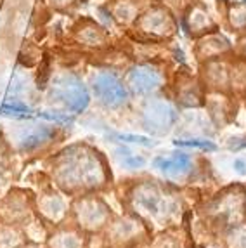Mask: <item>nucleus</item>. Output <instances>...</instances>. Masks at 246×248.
Instances as JSON below:
<instances>
[{
  "instance_id": "nucleus-25",
  "label": "nucleus",
  "mask_w": 246,
  "mask_h": 248,
  "mask_svg": "<svg viewBox=\"0 0 246 248\" xmlns=\"http://www.w3.org/2000/svg\"><path fill=\"white\" fill-rule=\"evenodd\" d=\"M49 4L56 9H66L75 4V0H49Z\"/></svg>"
},
{
  "instance_id": "nucleus-2",
  "label": "nucleus",
  "mask_w": 246,
  "mask_h": 248,
  "mask_svg": "<svg viewBox=\"0 0 246 248\" xmlns=\"http://www.w3.org/2000/svg\"><path fill=\"white\" fill-rule=\"evenodd\" d=\"M50 99L54 103L62 104L66 109L73 113H82L91 103L85 85L82 83V80H78L73 75H64L54 82L50 89Z\"/></svg>"
},
{
  "instance_id": "nucleus-6",
  "label": "nucleus",
  "mask_w": 246,
  "mask_h": 248,
  "mask_svg": "<svg viewBox=\"0 0 246 248\" xmlns=\"http://www.w3.org/2000/svg\"><path fill=\"white\" fill-rule=\"evenodd\" d=\"M177 115L167 103H151L144 111V125L153 132H165L175 122Z\"/></svg>"
},
{
  "instance_id": "nucleus-14",
  "label": "nucleus",
  "mask_w": 246,
  "mask_h": 248,
  "mask_svg": "<svg viewBox=\"0 0 246 248\" xmlns=\"http://www.w3.org/2000/svg\"><path fill=\"white\" fill-rule=\"evenodd\" d=\"M113 16L120 23H130L137 17V5L132 0H116L113 5Z\"/></svg>"
},
{
  "instance_id": "nucleus-13",
  "label": "nucleus",
  "mask_w": 246,
  "mask_h": 248,
  "mask_svg": "<svg viewBox=\"0 0 246 248\" xmlns=\"http://www.w3.org/2000/svg\"><path fill=\"white\" fill-rule=\"evenodd\" d=\"M54 134H56L54 132V128L38 127L35 132H31L26 137H23V141H21V149H25V151H31V149L38 148V146H42L44 142L49 141Z\"/></svg>"
},
{
  "instance_id": "nucleus-9",
  "label": "nucleus",
  "mask_w": 246,
  "mask_h": 248,
  "mask_svg": "<svg viewBox=\"0 0 246 248\" xmlns=\"http://www.w3.org/2000/svg\"><path fill=\"white\" fill-rule=\"evenodd\" d=\"M154 165L167 175L181 177V175L187 174L191 169V158L185 153H175L172 158H156Z\"/></svg>"
},
{
  "instance_id": "nucleus-19",
  "label": "nucleus",
  "mask_w": 246,
  "mask_h": 248,
  "mask_svg": "<svg viewBox=\"0 0 246 248\" xmlns=\"http://www.w3.org/2000/svg\"><path fill=\"white\" fill-rule=\"evenodd\" d=\"M54 248H80V240H78V236L75 234H59L56 238V241L52 243Z\"/></svg>"
},
{
  "instance_id": "nucleus-20",
  "label": "nucleus",
  "mask_w": 246,
  "mask_h": 248,
  "mask_svg": "<svg viewBox=\"0 0 246 248\" xmlns=\"http://www.w3.org/2000/svg\"><path fill=\"white\" fill-rule=\"evenodd\" d=\"M0 113L2 115H28L30 108L25 106V104H17V103H7L0 108Z\"/></svg>"
},
{
  "instance_id": "nucleus-8",
  "label": "nucleus",
  "mask_w": 246,
  "mask_h": 248,
  "mask_svg": "<svg viewBox=\"0 0 246 248\" xmlns=\"http://www.w3.org/2000/svg\"><path fill=\"white\" fill-rule=\"evenodd\" d=\"M78 215H80V222H83V226L95 228V226H101L106 220L108 208L101 202L87 200V202L82 203V207L78 210Z\"/></svg>"
},
{
  "instance_id": "nucleus-23",
  "label": "nucleus",
  "mask_w": 246,
  "mask_h": 248,
  "mask_svg": "<svg viewBox=\"0 0 246 248\" xmlns=\"http://www.w3.org/2000/svg\"><path fill=\"white\" fill-rule=\"evenodd\" d=\"M232 248H246V229H239L232 236Z\"/></svg>"
},
{
  "instance_id": "nucleus-21",
  "label": "nucleus",
  "mask_w": 246,
  "mask_h": 248,
  "mask_svg": "<svg viewBox=\"0 0 246 248\" xmlns=\"http://www.w3.org/2000/svg\"><path fill=\"white\" fill-rule=\"evenodd\" d=\"M38 116L46 118V120L61 122V124H70L71 122V116H68L66 113H59V111H40L38 113Z\"/></svg>"
},
{
  "instance_id": "nucleus-17",
  "label": "nucleus",
  "mask_w": 246,
  "mask_h": 248,
  "mask_svg": "<svg viewBox=\"0 0 246 248\" xmlns=\"http://www.w3.org/2000/svg\"><path fill=\"white\" fill-rule=\"evenodd\" d=\"M231 25L234 28H246V7L241 4L231 9Z\"/></svg>"
},
{
  "instance_id": "nucleus-26",
  "label": "nucleus",
  "mask_w": 246,
  "mask_h": 248,
  "mask_svg": "<svg viewBox=\"0 0 246 248\" xmlns=\"http://www.w3.org/2000/svg\"><path fill=\"white\" fill-rule=\"evenodd\" d=\"M234 169L238 170L239 174H246V163L243 160H236V161H234Z\"/></svg>"
},
{
  "instance_id": "nucleus-1",
  "label": "nucleus",
  "mask_w": 246,
  "mask_h": 248,
  "mask_svg": "<svg viewBox=\"0 0 246 248\" xmlns=\"http://www.w3.org/2000/svg\"><path fill=\"white\" fill-rule=\"evenodd\" d=\"M58 179L64 187H95L104 181L103 167L94 153L85 149L66 151L58 165Z\"/></svg>"
},
{
  "instance_id": "nucleus-18",
  "label": "nucleus",
  "mask_w": 246,
  "mask_h": 248,
  "mask_svg": "<svg viewBox=\"0 0 246 248\" xmlns=\"http://www.w3.org/2000/svg\"><path fill=\"white\" fill-rule=\"evenodd\" d=\"M175 146H185V148H200L205 149V151H215L217 146L212 141H206V139H187V141H173Z\"/></svg>"
},
{
  "instance_id": "nucleus-11",
  "label": "nucleus",
  "mask_w": 246,
  "mask_h": 248,
  "mask_svg": "<svg viewBox=\"0 0 246 248\" xmlns=\"http://www.w3.org/2000/svg\"><path fill=\"white\" fill-rule=\"evenodd\" d=\"M227 50H229V42L218 35H210L198 44V56L201 59L215 58V56L227 52Z\"/></svg>"
},
{
  "instance_id": "nucleus-3",
  "label": "nucleus",
  "mask_w": 246,
  "mask_h": 248,
  "mask_svg": "<svg viewBox=\"0 0 246 248\" xmlns=\"http://www.w3.org/2000/svg\"><path fill=\"white\" fill-rule=\"evenodd\" d=\"M134 200L146 214L154 217V219L163 220L173 212L169 195H165L160 187L151 186V184H142L137 187Z\"/></svg>"
},
{
  "instance_id": "nucleus-10",
  "label": "nucleus",
  "mask_w": 246,
  "mask_h": 248,
  "mask_svg": "<svg viewBox=\"0 0 246 248\" xmlns=\"http://www.w3.org/2000/svg\"><path fill=\"white\" fill-rule=\"evenodd\" d=\"M77 38L85 46L101 47L106 44V33L103 28H99L92 21H83L77 30Z\"/></svg>"
},
{
  "instance_id": "nucleus-24",
  "label": "nucleus",
  "mask_w": 246,
  "mask_h": 248,
  "mask_svg": "<svg viewBox=\"0 0 246 248\" xmlns=\"http://www.w3.org/2000/svg\"><path fill=\"white\" fill-rule=\"evenodd\" d=\"M123 165H127L128 169H137V167L144 165V158L140 156H132V155H127L123 158Z\"/></svg>"
},
{
  "instance_id": "nucleus-5",
  "label": "nucleus",
  "mask_w": 246,
  "mask_h": 248,
  "mask_svg": "<svg viewBox=\"0 0 246 248\" xmlns=\"http://www.w3.org/2000/svg\"><path fill=\"white\" fill-rule=\"evenodd\" d=\"M137 26L140 31L154 37H169L175 30V23L170 13L163 7H153L148 13L137 19Z\"/></svg>"
},
{
  "instance_id": "nucleus-27",
  "label": "nucleus",
  "mask_w": 246,
  "mask_h": 248,
  "mask_svg": "<svg viewBox=\"0 0 246 248\" xmlns=\"http://www.w3.org/2000/svg\"><path fill=\"white\" fill-rule=\"evenodd\" d=\"M241 49H243V54H245V56H246V37L241 40Z\"/></svg>"
},
{
  "instance_id": "nucleus-22",
  "label": "nucleus",
  "mask_w": 246,
  "mask_h": 248,
  "mask_svg": "<svg viewBox=\"0 0 246 248\" xmlns=\"http://www.w3.org/2000/svg\"><path fill=\"white\" fill-rule=\"evenodd\" d=\"M122 141H128V142H137V144H142V146H153V141H149L148 137L144 136H132V134H122L118 136Z\"/></svg>"
},
{
  "instance_id": "nucleus-15",
  "label": "nucleus",
  "mask_w": 246,
  "mask_h": 248,
  "mask_svg": "<svg viewBox=\"0 0 246 248\" xmlns=\"http://www.w3.org/2000/svg\"><path fill=\"white\" fill-rule=\"evenodd\" d=\"M208 77L214 78L215 85H226L229 77H227V70L224 64H218V62H212L208 64Z\"/></svg>"
},
{
  "instance_id": "nucleus-16",
  "label": "nucleus",
  "mask_w": 246,
  "mask_h": 248,
  "mask_svg": "<svg viewBox=\"0 0 246 248\" xmlns=\"http://www.w3.org/2000/svg\"><path fill=\"white\" fill-rule=\"evenodd\" d=\"M42 210L46 212L47 215H50V217H54V219H58L59 215H62V202L59 198H56V196H52L49 200H44Z\"/></svg>"
},
{
  "instance_id": "nucleus-12",
  "label": "nucleus",
  "mask_w": 246,
  "mask_h": 248,
  "mask_svg": "<svg viewBox=\"0 0 246 248\" xmlns=\"http://www.w3.org/2000/svg\"><path fill=\"white\" fill-rule=\"evenodd\" d=\"M187 25L191 31L198 33V31H208L210 28H214V21L201 5H194L187 14Z\"/></svg>"
},
{
  "instance_id": "nucleus-4",
  "label": "nucleus",
  "mask_w": 246,
  "mask_h": 248,
  "mask_svg": "<svg viewBox=\"0 0 246 248\" xmlns=\"http://www.w3.org/2000/svg\"><path fill=\"white\" fill-rule=\"evenodd\" d=\"M94 92H95V97L109 108L122 106L128 97L127 87L123 85L122 80L116 78L115 75L111 73H101L95 77Z\"/></svg>"
},
{
  "instance_id": "nucleus-7",
  "label": "nucleus",
  "mask_w": 246,
  "mask_h": 248,
  "mask_svg": "<svg viewBox=\"0 0 246 248\" xmlns=\"http://www.w3.org/2000/svg\"><path fill=\"white\" fill-rule=\"evenodd\" d=\"M128 82H130L132 89L140 94H146V92H151L154 89L160 87L161 77L158 71H154L149 66H137L136 70L130 71V77H128Z\"/></svg>"
}]
</instances>
